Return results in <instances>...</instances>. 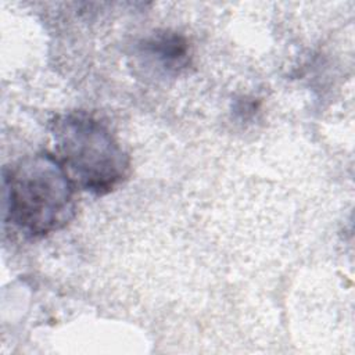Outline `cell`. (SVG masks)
<instances>
[{
  "instance_id": "obj_3",
  "label": "cell",
  "mask_w": 355,
  "mask_h": 355,
  "mask_svg": "<svg viewBox=\"0 0 355 355\" xmlns=\"http://www.w3.org/2000/svg\"><path fill=\"white\" fill-rule=\"evenodd\" d=\"M139 55L157 73L175 75L189 62V46L183 36L161 32L150 36L139 46Z\"/></svg>"
},
{
  "instance_id": "obj_2",
  "label": "cell",
  "mask_w": 355,
  "mask_h": 355,
  "mask_svg": "<svg viewBox=\"0 0 355 355\" xmlns=\"http://www.w3.org/2000/svg\"><path fill=\"white\" fill-rule=\"evenodd\" d=\"M55 157L79 187L103 196L128 176L129 157L110 129L83 111L57 115L50 122Z\"/></svg>"
},
{
  "instance_id": "obj_1",
  "label": "cell",
  "mask_w": 355,
  "mask_h": 355,
  "mask_svg": "<svg viewBox=\"0 0 355 355\" xmlns=\"http://www.w3.org/2000/svg\"><path fill=\"white\" fill-rule=\"evenodd\" d=\"M4 220L32 237L62 229L75 215V183L55 155L39 153L3 172Z\"/></svg>"
}]
</instances>
